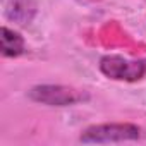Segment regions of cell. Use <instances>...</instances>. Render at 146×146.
<instances>
[{
	"mask_svg": "<svg viewBox=\"0 0 146 146\" xmlns=\"http://www.w3.org/2000/svg\"><path fill=\"white\" fill-rule=\"evenodd\" d=\"M144 136V131L129 122H110V124H95L83 131L79 136L81 143L86 144H105V143H124L136 141Z\"/></svg>",
	"mask_w": 146,
	"mask_h": 146,
	"instance_id": "cell-1",
	"label": "cell"
},
{
	"mask_svg": "<svg viewBox=\"0 0 146 146\" xmlns=\"http://www.w3.org/2000/svg\"><path fill=\"white\" fill-rule=\"evenodd\" d=\"M28 96L29 100L48 107H70L90 98L86 91L64 84H38L28 91Z\"/></svg>",
	"mask_w": 146,
	"mask_h": 146,
	"instance_id": "cell-2",
	"label": "cell"
},
{
	"mask_svg": "<svg viewBox=\"0 0 146 146\" xmlns=\"http://www.w3.org/2000/svg\"><path fill=\"white\" fill-rule=\"evenodd\" d=\"M102 74L113 81L134 83L146 78V58L131 60L122 55H105L100 58Z\"/></svg>",
	"mask_w": 146,
	"mask_h": 146,
	"instance_id": "cell-3",
	"label": "cell"
},
{
	"mask_svg": "<svg viewBox=\"0 0 146 146\" xmlns=\"http://www.w3.org/2000/svg\"><path fill=\"white\" fill-rule=\"evenodd\" d=\"M0 48H2L4 57H19V55L24 53L26 43H24V38L17 31L9 29L7 26H4L2 28V36H0Z\"/></svg>",
	"mask_w": 146,
	"mask_h": 146,
	"instance_id": "cell-4",
	"label": "cell"
}]
</instances>
